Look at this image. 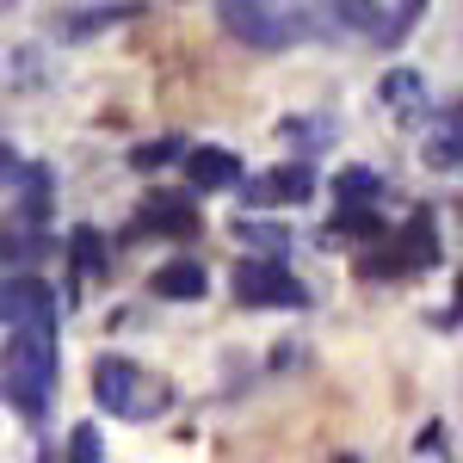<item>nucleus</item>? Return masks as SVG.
<instances>
[{
  "label": "nucleus",
  "instance_id": "obj_1",
  "mask_svg": "<svg viewBox=\"0 0 463 463\" xmlns=\"http://www.w3.org/2000/svg\"><path fill=\"white\" fill-rule=\"evenodd\" d=\"M56 390V321H32V327H6L0 346V395L13 414L37 420Z\"/></svg>",
  "mask_w": 463,
  "mask_h": 463
},
{
  "label": "nucleus",
  "instance_id": "obj_2",
  "mask_svg": "<svg viewBox=\"0 0 463 463\" xmlns=\"http://www.w3.org/2000/svg\"><path fill=\"white\" fill-rule=\"evenodd\" d=\"M235 297L253 303V309H303V303H309L303 285L285 272V260H266V253L235 266Z\"/></svg>",
  "mask_w": 463,
  "mask_h": 463
},
{
  "label": "nucleus",
  "instance_id": "obj_3",
  "mask_svg": "<svg viewBox=\"0 0 463 463\" xmlns=\"http://www.w3.org/2000/svg\"><path fill=\"white\" fill-rule=\"evenodd\" d=\"M222 25L248 50H285L290 43V19L279 6H266V0H222Z\"/></svg>",
  "mask_w": 463,
  "mask_h": 463
},
{
  "label": "nucleus",
  "instance_id": "obj_4",
  "mask_svg": "<svg viewBox=\"0 0 463 463\" xmlns=\"http://www.w3.org/2000/svg\"><path fill=\"white\" fill-rule=\"evenodd\" d=\"M93 395H99L106 414H124V420L155 414V402L143 395V377H137L130 358H99V371H93Z\"/></svg>",
  "mask_w": 463,
  "mask_h": 463
},
{
  "label": "nucleus",
  "instance_id": "obj_5",
  "mask_svg": "<svg viewBox=\"0 0 463 463\" xmlns=\"http://www.w3.org/2000/svg\"><path fill=\"white\" fill-rule=\"evenodd\" d=\"M395 253H383V272H414V266H432L439 260V229H432V211H414L402 229H395Z\"/></svg>",
  "mask_w": 463,
  "mask_h": 463
},
{
  "label": "nucleus",
  "instance_id": "obj_6",
  "mask_svg": "<svg viewBox=\"0 0 463 463\" xmlns=\"http://www.w3.org/2000/svg\"><path fill=\"white\" fill-rule=\"evenodd\" d=\"M32 321H56V297L43 279H6L0 285V327H32Z\"/></svg>",
  "mask_w": 463,
  "mask_h": 463
},
{
  "label": "nucleus",
  "instance_id": "obj_7",
  "mask_svg": "<svg viewBox=\"0 0 463 463\" xmlns=\"http://www.w3.org/2000/svg\"><path fill=\"white\" fill-rule=\"evenodd\" d=\"M185 179L198 192H222L241 179V161H235V148H185Z\"/></svg>",
  "mask_w": 463,
  "mask_h": 463
},
{
  "label": "nucleus",
  "instance_id": "obj_8",
  "mask_svg": "<svg viewBox=\"0 0 463 463\" xmlns=\"http://www.w3.org/2000/svg\"><path fill=\"white\" fill-rule=\"evenodd\" d=\"M137 229L143 235H198V211L185 204V198H148L143 211H137Z\"/></svg>",
  "mask_w": 463,
  "mask_h": 463
},
{
  "label": "nucleus",
  "instance_id": "obj_9",
  "mask_svg": "<svg viewBox=\"0 0 463 463\" xmlns=\"http://www.w3.org/2000/svg\"><path fill=\"white\" fill-rule=\"evenodd\" d=\"M148 290L167 297V303H192V297H204V266L198 260H167V266L148 272Z\"/></svg>",
  "mask_w": 463,
  "mask_h": 463
},
{
  "label": "nucleus",
  "instance_id": "obj_10",
  "mask_svg": "<svg viewBox=\"0 0 463 463\" xmlns=\"http://www.w3.org/2000/svg\"><path fill=\"white\" fill-rule=\"evenodd\" d=\"M316 192V174L309 167H279V174H266L253 185V204H303Z\"/></svg>",
  "mask_w": 463,
  "mask_h": 463
},
{
  "label": "nucleus",
  "instance_id": "obj_11",
  "mask_svg": "<svg viewBox=\"0 0 463 463\" xmlns=\"http://www.w3.org/2000/svg\"><path fill=\"white\" fill-rule=\"evenodd\" d=\"M383 192V179L371 174V167H346V174H334V198L346 204V211H358V204H371Z\"/></svg>",
  "mask_w": 463,
  "mask_h": 463
},
{
  "label": "nucleus",
  "instance_id": "obj_12",
  "mask_svg": "<svg viewBox=\"0 0 463 463\" xmlns=\"http://www.w3.org/2000/svg\"><path fill=\"white\" fill-rule=\"evenodd\" d=\"M69 248H74V272H80V279L106 266V253H99V248H106V241H99V229H74V241H69Z\"/></svg>",
  "mask_w": 463,
  "mask_h": 463
},
{
  "label": "nucleus",
  "instance_id": "obj_13",
  "mask_svg": "<svg viewBox=\"0 0 463 463\" xmlns=\"http://www.w3.org/2000/svg\"><path fill=\"white\" fill-rule=\"evenodd\" d=\"M327 6H334V13H340L353 32H377V25H383V13H377L371 0H327Z\"/></svg>",
  "mask_w": 463,
  "mask_h": 463
},
{
  "label": "nucleus",
  "instance_id": "obj_14",
  "mask_svg": "<svg viewBox=\"0 0 463 463\" xmlns=\"http://www.w3.org/2000/svg\"><path fill=\"white\" fill-rule=\"evenodd\" d=\"M25 192H32V198H25V222H43V216H50V174L32 167V174H25Z\"/></svg>",
  "mask_w": 463,
  "mask_h": 463
},
{
  "label": "nucleus",
  "instance_id": "obj_15",
  "mask_svg": "<svg viewBox=\"0 0 463 463\" xmlns=\"http://www.w3.org/2000/svg\"><path fill=\"white\" fill-rule=\"evenodd\" d=\"M383 99H390V106H414V99H420V80H414L408 69L383 74Z\"/></svg>",
  "mask_w": 463,
  "mask_h": 463
},
{
  "label": "nucleus",
  "instance_id": "obj_16",
  "mask_svg": "<svg viewBox=\"0 0 463 463\" xmlns=\"http://www.w3.org/2000/svg\"><path fill=\"white\" fill-rule=\"evenodd\" d=\"M69 463H99V432L87 427V420L69 432Z\"/></svg>",
  "mask_w": 463,
  "mask_h": 463
},
{
  "label": "nucleus",
  "instance_id": "obj_17",
  "mask_svg": "<svg viewBox=\"0 0 463 463\" xmlns=\"http://www.w3.org/2000/svg\"><path fill=\"white\" fill-rule=\"evenodd\" d=\"M130 161H137V167H167V161H185V148L179 143H148V148H137Z\"/></svg>",
  "mask_w": 463,
  "mask_h": 463
},
{
  "label": "nucleus",
  "instance_id": "obj_18",
  "mask_svg": "<svg viewBox=\"0 0 463 463\" xmlns=\"http://www.w3.org/2000/svg\"><path fill=\"white\" fill-rule=\"evenodd\" d=\"M334 229H340V235H377V216H364V211H340V216H334Z\"/></svg>",
  "mask_w": 463,
  "mask_h": 463
},
{
  "label": "nucleus",
  "instance_id": "obj_19",
  "mask_svg": "<svg viewBox=\"0 0 463 463\" xmlns=\"http://www.w3.org/2000/svg\"><path fill=\"white\" fill-rule=\"evenodd\" d=\"M19 253H32V235H19V229H0V260H19Z\"/></svg>",
  "mask_w": 463,
  "mask_h": 463
},
{
  "label": "nucleus",
  "instance_id": "obj_20",
  "mask_svg": "<svg viewBox=\"0 0 463 463\" xmlns=\"http://www.w3.org/2000/svg\"><path fill=\"white\" fill-rule=\"evenodd\" d=\"M451 143L463 148V99H458V111H451Z\"/></svg>",
  "mask_w": 463,
  "mask_h": 463
},
{
  "label": "nucleus",
  "instance_id": "obj_21",
  "mask_svg": "<svg viewBox=\"0 0 463 463\" xmlns=\"http://www.w3.org/2000/svg\"><path fill=\"white\" fill-rule=\"evenodd\" d=\"M0 179H13V148L0 143Z\"/></svg>",
  "mask_w": 463,
  "mask_h": 463
},
{
  "label": "nucleus",
  "instance_id": "obj_22",
  "mask_svg": "<svg viewBox=\"0 0 463 463\" xmlns=\"http://www.w3.org/2000/svg\"><path fill=\"white\" fill-rule=\"evenodd\" d=\"M37 463H62V458H56V451H43V458H37Z\"/></svg>",
  "mask_w": 463,
  "mask_h": 463
},
{
  "label": "nucleus",
  "instance_id": "obj_23",
  "mask_svg": "<svg viewBox=\"0 0 463 463\" xmlns=\"http://www.w3.org/2000/svg\"><path fill=\"white\" fill-rule=\"evenodd\" d=\"M458 303H463V272H458Z\"/></svg>",
  "mask_w": 463,
  "mask_h": 463
},
{
  "label": "nucleus",
  "instance_id": "obj_24",
  "mask_svg": "<svg viewBox=\"0 0 463 463\" xmlns=\"http://www.w3.org/2000/svg\"><path fill=\"white\" fill-rule=\"evenodd\" d=\"M6 6H13V0H0V13H6Z\"/></svg>",
  "mask_w": 463,
  "mask_h": 463
},
{
  "label": "nucleus",
  "instance_id": "obj_25",
  "mask_svg": "<svg viewBox=\"0 0 463 463\" xmlns=\"http://www.w3.org/2000/svg\"><path fill=\"white\" fill-rule=\"evenodd\" d=\"M340 463H358V458H340Z\"/></svg>",
  "mask_w": 463,
  "mask_h": 463
},
{
  "label": "nucleus",
  "instance_id": "obj_26",
  "mask_svg": "<svg viewBox=\"0 0 463 463\" xmlns=\"http://www.w3.org/2000/svg\"><path fill=\"white\" fill-rule=\"evenodd\" d=\"M458 216H463V204H458Z\"/></svg>",
  "mask_w": 463,
  "mask_h": 463
}]
</instances>
